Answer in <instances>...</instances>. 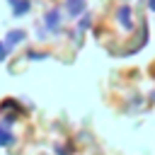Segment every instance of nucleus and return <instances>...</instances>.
Here are the masks:
<instances>
[{
  "label": "nucleus",
  "instance_id": "obj_1",
  "mask_svg": "<svg viewBox=\"0 0 155 155\" xmlns=\"http://www.w3.org/2000/svg\"><path fill=\"white\" fill-rule=\"evenodd\" d=\"M153 7H155V0H153Z\"/></svg>",
  "mask_w": 155,
  "mask_h": 155
}]
</instances>
